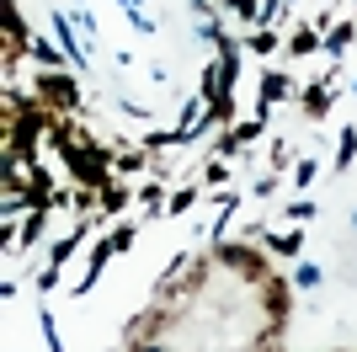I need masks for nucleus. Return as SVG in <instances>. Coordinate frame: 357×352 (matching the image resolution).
Instances as JSON below:
<instances>
[{
    "label": "nucleus",
    "mask_w": 357,
    "mask_h": 352,
    "mask_svg": "<svg viewBox=\"0 0 357 352\" xmlns=\"http://www.w3.org/2000/svg\"><path fill=\"white\" fill-rule=\"evenodd\" d=\"M102 219H107V214H80V219H75V230L59 235V240L48 246V262H43V272H38V293H54V288H59L64 262L80 251V240H86V235H96V224H102Z\"/></svg>",
    "instance_id": "nucleus-1"
},
{
    "label": "nucleus",
    "mask_w": 357,
    "mask_h": 352,
    "mask_svg": "<svg viewBox=\"0 0 357 352\" xmlns=\"http://www.w3.org/2000/svg\"><path fill=\"white\" fill-rule=\"evenodd\" d=\"M32 91H38V102L48 107V112L70 117L75 107L86 102V91H80V75L75 70H38L32 75Z\"/></svg>",
    "instance_id": "nucleus-2"
},
{
    "label": "nucleus",
    "mask_w": 357,
    "mask_h": 352,
    "mask_svg": "<svg viewBox=\"0 0 357 352\" xmlns=\"http://www.w3.org/2000/svg\"><path fill=\"white\" fill-rule=\"evenodd\" d=\"M213 262H219L224 272L251 278V283H267V278H272V262H267L256 246H245V240H224V246H213Z\"/></svg>",
    "instance_id": "nucleus-3"
},
{
    "label": "nucleus",
    "mask_w": 357,
    "mask_h": 352,
    "mask_svg": "<svg viewBox=\"0 0 357 352\" xmlns=\"http://www.w3.org/2000/svg\"><path fill=\"white\" fill-rule=\"evenodd\" d=\"M48 27H54V43L70 54V70L80 75V70H91V43L80 38V27H75V16H64V11H48Z\"/></svg>",
    "instance_id": "nucleus-4"
},
{
    "label": "nucleus",
    "mask_w": 357,
    "mask_h": 352,
    "mask_svg": "<svg viewBox=\"0 0 357 352\" xmlns=\"http://www.w3.org/2000/svg\"><path fill=\"white\" fill-rule=\"evenodd\" d=\"M107 262H118V246H112V235H102L96 246H91V262H86V278L75 283V299H86L96 283H102V272H107Z\"/></svg>",
    "instance_id": "nucleus-5"
},
{
    "label": "nucleus",
    "mask_w": 357,
    "mask_h": 352,
    "mask_svg": "<svg viewBox=\"0 0 357 352\" xmlns=\"http://www.w3.org/2000/svg\"><path fill=\"white\" fill-rule=\"evenodd\" d=\"M298 91H294V80H288L283 70H267L261 75V96H256V117H267L278 102H294Z\"/></svg>",
    "instance_id": "nucleus-6"
},
{
    "label": "nucleus",
    "mask_w": 357,
    "mask_h": 352,
    "mask_svg": "<svg viewBox=\"0 0 357 352\" xmlns=\"http://www.w3.org/2000/svg\"><path fill=\"white\" fill-rule=\"evenodd\" d=\"M331 75H320V80H310V86L298 91V107H304V117H326L331 112Z\"/></svg>",
    "instance_id": "nucleus-7"
},
{
    "label": "nucleus",
    "mask_w": 357,
    "mask_h": 352,
    "mask_svg": "<svg viewBox=\"0 0 357 352\" xmlns=\"http://www.w3.org/2000/svg\"><path fill=\"white\" fill-rule=\"evenodd\" d=\"M352 43H357V22H336V27H331L326 38H320V54L342 64V59H347V48H352Z\"/></svg>",
    "instance_id": "nucleus-8"
},
{
    "label": "nucleus",
    "mask_w": 357,
    "mask_h": 352,
    "mask_svg": "<svg viewBox=\"0 0 357 352\" xmlns=\"http://www.w3.org/2000/svg\"><path fill=\"white\" fill-rule=\"evenodd\" d=\"M251 235H261V240L272 246V256H283V262H294L298 251H304V230H298V224L283 230V235H278V230H251Z\"/></svg>",
    "instance_id": "nucleus-9"
},
{
    "label": "nucleus",
    "mask_w": 357,
    "mask_h": 352,
    "mask_svg": "<svg viewBox=\"0 0 357 352\" xmlns=\"http://www.w3.org/2000/svg\"><path fill=\"white\" fill-rule=\"evenodd\" d=\"M134 198L144 203L149 219H165V203H171V198H165V176H149L144 187H134Z\"/></svg>",
    "instance_id": "nucleus-10"
},
{
    "label": "nucleus",
    "mask_w": 357,
    "mask_h": 352,
    "mask_svg": "<svg viewBox=\"0 0 357 352\" xmlns=\"http://www.w3.org/2000/svg\"><path fill=\"white\" fill-rule=\"evenodd\" d=\"M357 161V123H347V129H336V161H331V171L347 176Z\"/></svg>",
    "instance_id": "nucleus-11"
},
{
    "label": "nucleus",
    "mask_w": 357,
    "mask_h": 352,
    "mask_svg": "<svg viewBox=\"0 0 357 352\" xmlns=\"http://www.w3.org/2000/svg\"><path fill=\"white\" fill-rule=\"evenodd\" d=\"M288 59H310V54H320V27L314 22H304V27H294V38H288Z\"/></svg>",
    "instance_id": "nucleus-12"
},
{
    "label": "nucleus",
    "mask_w": 357,
    "mask_h": 352,
    "mask_svg": "<svg viewBox=\"0 0 357 352\" xmlns=\"http://www.w3.org/2000/svg\"><path fill=\"white\" fill-rule=\"evenodd\" d=\"M32 59H38V70H64V64H70V54H64L54 38H32Z\"/></svg>",
    "instance_id": "nucleus-13"
},
{
    "label": "nucleus",
    "mask_w": 357,
    "mask_h": 352,
    "mask_svg": "<svg viewBox=\"0 0 357 352\" xmlns=\"http://www.w3.org/2000/svg\"><path fill=\"white\" fill-rule=\"evenodd\" d=\"M48 219H54V208H27V224H22V251H32V246L48 235Z\"/></svg>",
    "instance_id": "nucleus-14"
},
{
    "label": "nucleus",
    "mask_w": 357,
    "mask_h": 352,
    "mask_svg": "<svg viewBox=\"0 0 357 352\" xmlns=\"http://www.w3.org/2000/svg\"><path fill=\"white\" fill-rule=\"evenodd\" d=\"M197 198H203V182H181V187L171 192V203H165V219H181V214H187Z\"/></svg>",
    "instance_id": "nucleus-15"
},
{
    "label": "nucleus",
    "mask_w": 357,
    "mask_h": 352,
    "mask_svg": "<svg viewBox=\"0 0 357 352\" xmlns=\"http://www.w3.org/2000/svg\"><path fill=\"white\" fill-rule=\"evenodd\" d=\"M128 203H134V187H128V182H112V187L102 192V203H96V208H102L107 219H118V214H123Z\"/></svg>",
    "instance_id": "nucleus-16"
},
{
    "label": "nucleus",
    "mask_w": 357,
    "mask_h": 352,
    "mask_svg": "<svg viewBox=\"0 0 357 352\" xmlns=\"http://www.w3.org/2000/svg\"><path fill=\"white\" fill-rule=\"evenodd\" d=\"M261 133H267V117H240V123H229V139H235L240 149H251Z\"/></svg>",
    "instance_id": "nucleus-17"
},
{
    "label": "nucleus",
    "mask_w": 357,
    "mask_h": 352,
    "mask_svg": "<svg viewBox=\"0 0 357 352\" xmlns=\"http://www.w3.org/2000/svg\"><path fill=\"white\" fill-rule=\"evenodd\" d=\"M240 43L267 59V54H278V27H251V32H240Z\"/></svg>",
    "instance_id": "nucleus-18"
},
{
    "label": "nucleus",
    "mask_w": 357,
    "mask_h": 352,
    "mask_svg": "<svg viewBox=\"0 0 357 352\" xmlns=\"http://www.w3.org/2000/svg\"><path fill=\"white\" fill-rule=\"evenodd\" d=\"M219 11H229L240 27L251 32V27H256V16H261V0H219Z\"/></svg>",
    "instance_id": "nucleus-19"
},
{
    "label": "nucleus",
    "mask_w": 357,
    "mask_h": 352,
    "mask_svg": "<svg viewBox=\"0 0 357 352\" xmlns=\"http://www.w3.org/2000/svg\"><path fill=\"white\" fill-rule=\"evenodd\" d=\"M283 219H294V224L320 219V198H294V203H283Z\"/></svg>",
    "instance_id": "nucleus-20"
},
{
    "label": "nucleus",
    "mask_w": 357,
    "mask_h": 352,
    "mask_svg": "<svg viewBox=\"0 0 357 352\" xmlns=\"http://www.w3.org/2000/svg\"><path fill=\"white\" fill-rule=\"evenodd\" d=\"M38 325H43V342H48V352H64L59 321H54V309H48V305H38Z\"/></svg>",
    "instance_id": "nucleus-21"
},
{
    "label": "nucleus",
    "mask_w": 357,
    "mask_h": 352,
    "mask_svg": "<svg viewBox=\"0 0 357 352\" xmlns=\"http://www.w3.org/2000/svg\"><path fill=\"white\" fill-rule=\"evenodd\" d=\"M224 187H229V166L213 155V161L203 166V192H224Z\"/></svg>",
    "instance_id": "nucleus-22"
},
{
    "label": "nucleus",
    "mask_w": 357,
    "mask_h": 352,
    "mask_svg": "<svg viewBox=\"0 0 357 352\" xmlns=\"http://www.w3.org/2000/svg\"><path fill=\"white\" fill-rule=\"evenodd\" d=\"M288 22V0H261V16H256V27H278Z\"/></svg>",
    "instance_id": "nucleus-23"
},
{
    "label": "nucleus",
    "mask_w": 357,
    "mask_h": 352,
    "mask_svg": "<svg viewBox=\"0 0 357 352\" xmlns=\"http://www.w3.org/2000/svg\"><path fill=\"white\" fill-rule=\"evenodd\" d=\"M267 155H272V171H278V176H283L288 166H298V161H294V149H288V139H283V133H278V139H272V149H267Z\"/></svg>",
    "instance_id": "nucleus-24"
},
{
    "label": "nucleus",
    "mask_w": 357,
    "mask_h": 352,
    "mask_svg": "<svg viewBox=\"0 0 357 352\" xmlns=\"http://www.w3.org/2000/svg\"><path fill=\"white\" fill-rule=\"evenodd\" d=\"M320 283H326V272H320L314 262H298L294 267V288H320Z\"/></svg>",
    "instance_id": "nucleus-25"
},
{
    "label": "nucleus",
    "mask_w": 357,
    "mask_h": 352,
    "mask_svg": "<svg viewBox=\"0 0 357 352\" xmlns=\"http://www.w3.org/2000/svg\"><path fill=\"white\" fill-rule=\"evenodd\" d=\"M70 16H75V27L86 32V43H91V48H96V16H91V11H86V6H70Z\"/></svg>",
    "instance_id": "nucleus-26"
},
{
    "label": "nucleus",
    "mask_w": 357,
    "mask_h": 352,
    "mask_svg": "<svg viewBox=\"0 0 357 352\" xmlns=\"http://www.w3.org/2000/svg\"><path fill=\"white\" fill-rule=\"evenodd\" d=\"M314 176H320V161H310V155H304V161L294 166V187H314Z\"/></svg>",
    "instance_id": "nucleus-27"
},
{
    "label": "nucleus",
    "mask_w": 357,
    "mask_h": 352,
    "mask_svg": "<svg viewBox=\"0 0 357 352\" xmlns=\"http://www.w3.org/2000/svg\"><path fill=\"white\" fill-rule=\"evenodd\" d=\"M134 240H139L134 224H118V230H112V246H118V256H123V251H134Z\"/></svg>",
    "instance_id": "nucleus-28"
},
{
    "label": "nucleus",
    "mask_w": 357,
    "mask_h": 352,
    "mask_svg": "<svg viewBox=\"0 0 357 352\" xmlns=\"http://www.w3.org/2000/svg\"><path fill=\"white\" fill-rule=\"evenodd\" d=\"M112 171H118V176H134V171H144V155H118V161H112Z\"/></svg>",
    "instance_id": "nucleus-29"
},
{
    "label": "nucleus",
    "mask_w": 357,
    "mask_h": 352,
    "mask_svg": "<svg viewBox=\"0 0 357 352\" xmlns=\"http://www.w3.org/2000/svg\"><path fill=\"white\" fill-rule=\"evenodd\" d=\"M128 27H134V32H144V38H155V16H144V11H128Z\"/></svg>",
    "instance_id": "nucleus-30"
},
{
    "label": "nucleus",
    "mask_w": 357,
    "mask_h": 352,
    "mask_svg": "<svg viewBox=\"0 0 357 352\" xmlns=\"http://www.w3.org/2000/svg\"><path fill=\"white\" fill-rule=\"evenodd\" d=\"M272 192H278V171H272V176H261V182H256V198H272Z\"/></svg>",
    "instance_id": "nucleus-31"
},
{
    "label": "nucleus",
    "mask_w": 357,
    "mask_h": 352,
    "mask_svg": "<svg viewBox=\"0 0 357 352\" xmlns=\"http://www.w3.org/2000/svg\"><path fill=\"white\" fill-rule=\"evenodd\" d=\"M128 352H165V347H160V342H144V337H139V342H128Z\"/></svg>",
    "instance_id": "nucleus-32"
},
{
    "label": "nucleus",
    "mask_w": 357,
    "mask_h": 352,
    "mask_svg": "<svg viewBox=\"0 0 357 352\" xmlns=\"http://www.w3.org/2000/svg\"><path fill=\"white\" fill-rule=\"evenodd\" d=\"M123 11H144V0H118Z\"/></svg>",
    "instance_id": "nucleus-33"
},
{
    "label": "nucleus",
    "mask_w": 357,
    "mask_h": 352,
    "mask_svg": "<svg viewBox=\"0 0 357 352\" xmlns=\"http://www.w3.org/2000/svg\"><path fill=\"white\" fill-rule=\"evenodd\" d=\"M352 230H357V208H352Z\"/></svg>",
    "instance_id": "nucleus-34"
},
{
    "label": "nucleus",
    "mask_w": 357,
    "mask_h": 352,
    "mask_svg": "<svg viewBox=\"0 0 357 352\" xmlns=\"http://www.w3.org/2000/svg\"><path fill=\"white\" fill-rule=\"evenodd\" d=\"M314 6H326V0H314Z\"/></svg>",
    "instance_id": "nucleus-35"
},
{
    "label": "nucleus",
    "mask_w": 357,
    "mask_h": 352,
    "mask_svg": "<svg viewBox=\"0 0 357 352\" xmlns=\"http://www.w3.org/2000/svg\"><path fill=\"white\" fill-rule=\"evenodd\" d=\"M288 6H294V0H288Z\"/></svg>",
    "instance_id": "nucleus-36"
}]
</instances>
